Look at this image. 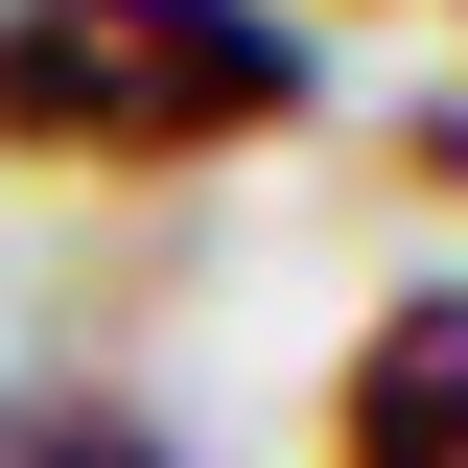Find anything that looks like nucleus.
<instances>
[{
  "label": "nucleus",
  "mask_w": 468,
  "mask_h": 468,
  "mask_svg": "<svg viewBox=\"0 0 468 468\" xmlns=\"http://www.w3.org/2000/svg\"><path fill=\"white\" fill-rule=\"evenodd\" d=\"M304 117V24L258 0H0V165H211Z\"/></svg>",
  "instance_id": "f257e3e1"
},
{
  "label": "nucleus",
  "mask_w": 468,
  "mask_h": 468,
  "mask_svg": "<svg viewBox=\"0 0 468 468\" xmlns=\"http://www.w3.org/2000/svg\"><path fill=\"white\" fill-rule=\"evenodd\" d=\"M328 468H468V282H421V304L351 328V375H328Z\"/></svg>",
  "instance_id": "f03ea898"
},
{
  "label": "nucleus",
  "mask_w": 468,
  "mask_h": 468,
  "mask_svg": "<svg viewBox=\"0 0 468 468\" xmlns=\"http://www.w3.org/2000/svg\"><path fill=\"white\" fill-rule=\"evenodd\" d=\"M0 468H165V445H117V421H24Z\"/></svg>",
  "instance_id": "7ed1b4c3"
},
{
  "label": "nucleus",
  "mask_w": 468,
  "mask_h": 468,
  "mask_svg": "<svg viewBox=\"0 0 468 468\" xmlns=\"http://www.w3.org/2000/svg\"><path fill=\"white\" fill-rule=\"evenodd\" d=\"M399 165H421V187H468V94H445V117H399Z\"/></svg>",
  "instance_id": "20e7f679"
}]
</instances>
